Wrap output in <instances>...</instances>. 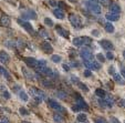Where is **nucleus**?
Returning a JSON list of instances; mask_svg holds the SVG:
<instances>
[{
    "mask_svg": "<svg viewBox=\"0 0 125 123\" xmlns=\"http://www.w3.org/2000/svg\"><path fill=\"white\" fill-rule=\"evenodd\" d=\"M95 123H107V121L102 118H99V119H95Z\"/></svg>",
    "mask_w": 125,
    "mask_h": 123,
    "instance_id": "49530a36",
    "label": "nucleus"
},
{
    "mask_svg": "<svg viewBox=\"0 0 125 123\" xmlns=\"http://www.w3.org/2000/svg\"><path fill=\"white\" fill-rule=\"evenodd\" d=\"M118 105L122 108H125V100L124 99H121L120 101H118Z\"/></svg>",
    "mask_w": 125,
    "mask_h": 123,
    "instance_id": "de8ad7c7",
    "label": "nucleus"
},
{
    "mask_svg": "<svg viewBox=\"0 0 125 123\" xmlns=\"http://www.w3.org/2000/svg\"><path fill=\"white\" fill-rule=\"evenodd\" d=\"M10 23H11V19H10L8 16H2L1 18H0V24L2 27H9Z\"/></svg>",
    "mask_w": 125,
    "mask_h": 123,
    "instance_id": "a211bd4d",
    "label": "nucleus"
},
{
    "mask_svg": "<svg viewBox=\"0 0 125 123\" xmlns=\"http://www.w3.org/2000/svg\"><path fill=\"white\" fill-rule=\"evenodd\" d=\"M57 97L59 98V99H61V100H66L68 99V93H66L65 91H63V90H59L57 92Z\"/></svg>",
    "mask_w": 125,
    "mask_h": 123,
    "instance_id": "b1692460",
    "label": "nucleus"
},
{
    "mask_svg": "<svg viewBox=\"0 0 125 123\" xmlns=\"http://www.w3.org/2000/svg\"><path fill=\"white\" fill-rule=\"evenodd\" d=\"M44 24L45 26H48V27H53V24L54 23H53V21H52L50 18H48L47 17V18H44Z\"/></svg>",
    "mask_w": 125,
    "mask_h": 123,
    "instance_id": "4c0bfd02",
    "label": "nucleus"
},
{
    "mask_svg": "<svg viewBox=\"0 0 125 123\" xmlns=\"http://www.w3.org/2000/svg\"><path fill=\"white\" fill-rule=\"evenodd\" d=\"M9 61H10V56L8 55L7 52H5V51L0 52V62L3 64H7Z\"/></svg>",
    "mask_w": 125,
    "mask_h": 123,
    "instance_id": "dca6fc26",
    "label": "nucleus"
},
{
    "mask_svg": "<svg viewBox=\"0 0 125 123\" xmlns=\"http://www.w3.org/2000/svg\"><path fill=\"white\" fill-rule=\"evenodd\" d=\"M70 79H71V82L75 83V84H78V83L80 82V81H79V78H78V77H75V76H72Z\"/></svg>",
    "mask_w": 125,
    "mask_h": 123,
    "instance_id": "79ce46f5",
    "label": "nucleus"
},
{
    "mask_svg": "<svg viewBox=\"0 0 125 123\" xmlns=\"http://www.w3.org/2000/svg\"><path fill=\"white\" fill-rule=\"evenodd\" d=\"M105 58H106V59H109V60H113V59H114V56H113V53H112V52L107 51V53H106Z\"/></svg>",
    "mask_w": 125,
    "mask_h": 123,
    "instance_id": "37998d69",
    "label": "nucleus"
},
{
    "mask_svg": "<svg viewBox=\"0 0 125 123\" xmlns=\"http://www.w3.org/2000/svg\"><path fill=\"white\" fill-rule=\"evenodd\" d=\"M80 56L83 60H87V61H93L94 59V55L89 49H82L80 51Z\"/></svg>",
    "mask_w": 125,
    "mask_h": 123,
    "instance_id": "1a4fd4ad",
    "label": "nucleus"
},
{
    "mask_svg": "<svg viewBox=\"0 0 125 123\" xmlns=\"http://www.w3.org/2000/svg\"><path fill=\"white\" fill-rule=\"evenodd\" d=\"M95 94H96L97 98H100V99H103V98H105L106 92L104 90H102V89H96V90H95Z\"/></svg>",
    "mask_w": 125,
    "mask_h": 123,
    "instance_id": "bb28decb",
    "label": "nucleus"
},
{
    "mask_svg": "<svg viewBox=\"0 0 125 123\" xmlns=\"http://www.w3.org/2000/svg\"><path fill=\"white\" fill-rule=\"evenodd\" d=\"M48 77H50V78H52V79L59 78V73L57 72V70H52V69H50L49 73H48Z\"/></svg>",
    "mask_w": 125,
    "mask_h": 123,
    "instance_id": "2f4dec72",
    "label": "nucleus"
},
{
    "mask_svg": "<svg viewBox=\"0 0 125 123\" xmlns=\"http://www.w3.org/2000/svg\"><path fill=\"white\" fill-rule=\"evenodd\" d=\"M22 123H30V122H22Z\"/></svg>",
    "mask_w": 125,
    "mask_h": 123,
    "instance_id": "680f3d73",
    "label": "nucleus"
},
{
    "mask_svg": "<svg viewBox=\"0 0 125 123\" xmlns=\"http://www.w3.org/2000/svg\"><path fill=\"white\" fill-rule=\"evenodd\" d=\"M92 36L99 37V36H100V31H99V30H92Z\"/></svg>",
    "mask_w": 125,
    "mask_h": 123,
    "instance_id": "8fccbe9b",
    "label": "nucleus"
},
{
    "mask_svg": "<svg viewBox=\"0 0 125 123\" xmlns=\"http://www.w3.org/2000/svg\"><path fill=\"white\" fill-rule=\"evenodd\" d=\"M113 78H114V80H115V82L120 83V84H123V83H124V81H123V78L121 77V74L116 73V72L113 74Z\"/></svg>",
    "mask_w": 125,
    "mask_h": 123,
    "instance_id": "c756f323",
    "label": "nucleus"
},
{
    "mask_svg": "<svg viewBox=\"0 0 125 123\" xmlns=\"http://www.w3.org/2000/svg\"><path fill=\"white\" fill-rule=\"evenodd\" d=\"M78 123H87V122H78Z\"/></svg>",
    "mask_w": 125,
    "mask_h": 123,
    "instance_id": "052dcab7",
    "label": "nucleus"
},
{
    "mask_svg": "<svg viewBox=\"0 0 125 123\" xmlns=\"http://www.w3.org/2000/svg\"><path fill=\"white\" fill-rule=\"evenodd\" d=\"M19 111H20V113H21L22 115H28V114H29L28 110H26V109H24V108H20V110H19Z\"/></svg>",
    "mask_w": 125,
    "mask_h": 123,
    "instance_id": "c03bdc74",
    "label": "nucleus"
},
{
    "mask_svg": "<svg viewBox=\"0 0 125 123\" xmlns=\"http://www.w3.org/2000/svg\"><path fill=\"white\" fill-rule=\"evenodd\" d=\"M19 98L22 100V101H24V102H27L29 100V97H28V94H27L24 91H22V90H20L19 91Z\"/></svg>",
    "mask_w": 125,
    "mask_h": 123,
    "instance_id": "7c9ffc66",
    "label": "nucleus"
},
{
    "mask_svg": "<svg viewBox=\"0 0 125 123\" xmlns=\"http://www.w3.org/2000/svg\"><path fill=\"white\" fill-rule=\"evenodd\" d=\"M49 2H50V5L53 6V7H55V6H57V2H55V1H53V0H50Z\"/></svg>",
    "mask_w": 125,
    "mask_h": 123,
    "instance_id": "6e6d98bb",
    "label": "nucleus"
},
{
    "mask_svg": "<svg viewBox=\"0 0 125 123\" xmlns=\"http://www.w3.org/2000/svg\"><path fill=\"white\" fill-rule=\"evenodd\" d=\"M69 1H71V2H73V3H75L78 0H69Z\"/></svg>",
    "mask_w": 125,
    "mask_h": 123,
    "instance_id": "13d9d810",
    "label": "nucleus"
},
{
    "mask_svg": "<svg viewBox=\"0 0 125 123\" xmlns=\"http://www.w3.org/2000/svg\"><path fill=\"white\" fill-rule=\"evenodd\" d=\"M17 22H18V23H19L20 26H21L26 31H28L29 33H33V32H34V30H33V27L31 26V23H29L27 20H23V19H21V18H19V19L17 20Z\"/></svg>",
    "mask_w": 125,
    "mask_h": 123,
    "instance_id": "6e6552de",
    "label": "nucleus"
},
{
    "mask_svg": "<svg viewBox=\"0 0 125 123\" xmlns=\"http://www.w3.org/2000/svg\"><path fill=\"white\" fill-rule=\"evenodd\" d=\"M71 67H73V68H78V67L79 66H80V64H79V63H76V62L75 61H73V62H71Z\"/></svg>",
    "mask_w": 125,
    "mask_h": 123,
    "instance_id": "603ef678",
    "label": "nucleus"
},
{
    "mask_svg": "<svg viewBox=\"0 0 125 123\" xmlns=\"http://www.w3.org/2000/svg\"><path fill=\"white\" fill-rule=\"evenodd\" d=\"M39 36L42 37V38H49V33L45 29H40L39 30Z\"/></svg>",
    "mask_w": 125,
    "mask_h": 123,
    "instance_id": "473e14b6",
    "label": "nucleus"
},
{
    "mask_svg": "<svg viewBox=\"0 0 125 123\" xmlns=\"http://www.w3.org/2000/svg\"><path fill=\"white\" fill-rule=\"evenodd\" d=\"M59 6L60 7H65V5H64L63 2H59Z\"/></svg>",
    "mask_w": 125,
    "mask_h": 123,
    "instance_id": "4d7b16f0",
    "label": "nucleus"
},
{
    "mask_svg": "<svg viewBox=\"0 0 125 123\" xmlns=\"http://www.w3.org/2000/svg\"><path fill=\"white\" fill-rule=\"evenodd\" d=\"M85 6L87 7V9L92 11L94 14H100L102 12V9H101V6L99 5L96 0H86L85 2Z\"/></svg>",
    "mask_w": 125,
    "mask_h": 123,
    "instance_id": "f03ea898",
    "label": "nucleus"
},
{
    "mask_svg": "<svg viewBox=\"0 0 125 123\" xmlns=\"http://www.w3.org/2000/svg\"><path fill=\"white\" fill-rule=\"evenodd\" d=\"M55 30H57V32L59 33V36L63 37V38L68 39L69 38V32L65 30V29H63L61 26H55Z\"/></svg>",
    "mask_w": 125,
    "mask_h": 123,
    "instance_id": "2eb2a0df",
    "label": "nucleus"
},
{
    "mask_svg": "<svg viewBox=\"0 0 125 123\" xmlns=\"http://www.w3.org/2000/svg\"><path fill=\"white\" fill-rule=\"evenodd\" d=\"M45 68H47V62H45L44 60H39V61L37 62V66H35V70H37V72H38V73H41V74H42Z\"/></svg>",
    "mask_w": 125,
    "mask_h": 123,
    "instance_id": "9d476101",
    "label": "nucleus"
},
{
    "mask_svg": "<svg viewBox=\"0 0 125 123\" xmlns=\"http://www.w3.org/2000/svg\"><path fill=\"white\" fill-rule=\"evenodd\" d=\"M123 57H124V59H125V50L123 51Z\"/></svg>",
    "mask_w": 125,
    "mask_h": 123,
    "instance_id": "bf43d9fd",
    "label": "nucleus"
},
{
    "mask_svg": "<svg viewBox=\"0 0 125 123\" xmlns=\"http://www.w3.org/2000/svg\"><path fill=\"white\" fill-rule=\"evenodd\" d=\"M75 100H76V107L79 108V110H85V111H87L89 110V105H87V103L83 100L82 97H80L79 94H75Z\"/></svg>",
    "mask_w": 125,
    "mask_h": 123,
    "instance_id": "0eeeda50",
    "label": "nucleus"
},
{
    "mask_svg": "<svg viewBox=\"0 0 125 123\" xmlns=\"http://www.w3.org/2000/svg\"><path fill=\"white\" fill-rule=\"evenodd\" d=\"M97 2L103 7H107V6L111 5V0H97Z\"/></svg>",
    "mask_w": 125,
    "mask_h": 123,
    "instance_id": "f704fd0d",
    "label": "nucleus"
},
{
    "mask_svg": "<svg viewBox=\"0 0 125 123\" xmlns=\"http://www.w3.org/2000/svg\"><path fill=\"white\" fill-rule=\"evenodd\" d=\"M1 95H2V97L5 98L6 100H9V99H10V93L8 92L7 90H3V91H1Z\"/></svg>",
    "mask_w": 125,
    "mask_h": 123,
    "instance_id": "58836bf2",
    "label": "nucleus"
},
{
    "mask_svg": "<svg viewBox=\"0 0 125 123\" xmlns=\"http://www.w3.org/2000/svg\"><path fill=\"white\" fill-rule=\"evenodd\" d=\"M22 74H23V77L27 79V80L29 81H34V76H33L32 73H31L30 71H29L28 69L26 68V67H22Z\"/></svg>",
    "mask_w": 125,
    "mask_h": 123,
    "instance_id": "f8f14e48",
    "label": "nucleus"
},
{
    "mask_svg": "<svg viewBox=\"0 0 125 123\" xmlns=\"http://www.w3.org/2000/svg\"><path fill=\"white\" fill-rule=\"evenodd\" d=\"M0 123H3V122H2V121H0Z\"/></svg>",
    "mask_w": 125,
    "mask_h": 123,
    "instance_id": "e2e57ef3",
    "label": "nucleus"
},
{
    "mask_svg": "<svg viewBox=\"0 0 125 123\" xmlns=\"http://www.w3.org/2000/svg\"><path fill=\"white\" fill-rule=\"evenodd\" d=\"M110 74H112V76H113V74L114 73H115V69H114V67L113 66H111V67H110Z\"/></svg>",
    "mask_w": 125,
    "mask_h": 123,
    "instance_id": "3c124183",
    "label": "nucleus"
},
{
    "mask_svg": "<svg viewBox=\"0 0 125 123\" xmlns=\"http://www.w3.org/2000/svg\"><path fill=\"white\" fill-rule=\"evenodd\" d=\"M61 59L62 58L60 57V56H58V55H53L51 57V60L53 62H54V63H58V62H61Z\"/></svg>",
    "mask_w": 125,
    "mask_h": 123,
    "instance_id": "c9c22d12",
    "label": "nucleus"
},
{
    "mask_svg": "<svg viewBox=\"0 0 125 123\" xmlns=\"http://www.w3.org/2000/svg\"><path fill=\"white\" fill-rule=\"evenodd\" d=\"M62 69H63L65 72H69V71H70V67H69L68 64H62Z\"/></svg>",
    "mask_w": 125,
    "mask_h": 123,
    "instance_id": "09e8293b",
    "label": "nucleus"
},
{
    "mask_svg": "<svg viewBox=\"0 0 125 123\" xmlns=\"http://www.w3.org/2000/svg\"><path fill=\"white\" fill-rule=\"evenodd\" d=\"M96 57H97V60H99L100 62H102V63H103V62H105V57H104L102 53H99Z\"/></svg>",
    "mask_w": 125,
    "mask_h": 123,
    "instance_id": "a19ab883",
    "label": "nucleus"
},
{
    "mask_svg": "<svg viewBox=\"0 0 125 123\" xmlns=\"http://www.w3.org/2000/svg\"><path fill=\"white\" fill-rule=\"evenodd\" d=\"M100 45H101V47L103 49L107 50V51H111V50L114 49V45L110 40H101L100 41Z\"/></svg>",
    "mask_w": 125,
    "mask_h": 123,
    "instance_id": "9b49d317",
    "label": "nucleus"
},
{
    "mask_svg": "<svg viewBox=\"0 0 125 123\" xmlns=\"http://www.w3.org/2000/svg\"><path fill=\"white\" fill-rule=\"evenodd\" d=\"M53 121H54L55 123H63V121H64L63 115H61L60 113H55L54 115H53Z\"/></svg>",
    "mask_w": 125,
    "mask_h": 123,
    "instance_id": "393cba45",
    "label": "nucleus"
},
{
    "mask_svg": "<svg viewBox=\"0 0 125 123\" xmlns=\"http://www.w3.org/2000/svg\"><path fill=\"white\" fill-rule=\"evenodd\" d=\"M5 45L9 49H14L18 48V40H12V39H8L5 41Z\"/></svg>",
    "mask_w": 125,
    "mask_h": 123,
    "instance_id": "4468645a",
    "label": "nucleus"
},
{
    "mask_svg": "<svg viewBox=\"0 0 125 123\" xmlns=\"http://www.w3.org/2000/svg\"><path fill=\"white\" fill-rule=\"evenodd\" d=\"M92 63H93V70H100L101 69V64L97 61H92Z\"/></svg>",
    "mask_w": 125,
    "mask_h": 123,
    "instance_id": "ea45409f",
    "label": "nucleus"
},
{
    "mask_svg": "<svg viewBox=\"0 0 125 123\" xmlns=\"http://www.w3.org/2000/svg\"><path fill=\"white\" fill-rule=\"evenodd\" d=\"M83 64H84L85 67H86L89 70H91L92 71L93 70V63H92V61H87V60H83Z\"/></svg>",
    "mask_w": 125,
    "mask_h": 123,
    "instance_id": "72a5a7b5",
    "label": "nucleus"
},
{
    "mask_svg": "<svg viewBox=\"0 0 125 123\" xmlns=\"http://www.w3.org/2000/svg\"><path fill=\"white\" fill-rule=\"evenodd\" d=\"M78 85L81 88V90H82L83 92H89V88H87L86 85L84 84V83H82V82H79V83H78Z\"/></svg>",
    "mask_w": 125,
    "mask_h": 123,
    "instance_id": "e433bc0d",
    "label": "nucleus"
},
{
    "mask_svg": "<svg viewBox=\"0 0 125 123\" xmlns=\"http://www.w3.org/2000/svg\"><path fill=\"white\" fill-rule=\"evenodd\" d=\"M111 122H112V123H120L117 119H115L114 116H112V118H111Z\"/></svg>",
    "mask_w": 125,
    "mask_h": 123,
    "instance_id": "5fc2aeb1",
    "label": "nucleus"
},
{
    "mask_svg": "<svg viewBox=\"0 0 125 123\" xmlns=\"http://www.w3.org/2000/svg\"><path fill=\"white\" fill-rule=\"evenodd\" d=\"M92 42V40H91L89 37H79V38H74L73 41H72V43H73V45H75V47H83V45H90V43Z\"/></svg>",
    "mask_w": 125,
    "mask_h": 123,
    "instance_id": "20e7f679",
    "label": "nucleus"
},
{
    "mask_svg": "<svg viewBox=\"0 0 125 123\" xmlns=\"http://www.w3.org/2000/svg\"><path fill=\"white\" fill-rule=\"evenodd\" d=\"M41 49L45 52V53H52L53 52V48L49 42H42L41 43Z\"/></svg>",
    "mask_w": 125,
    "mask_h": 123,
    "instance_id": "f3484780",
    "label": "nucleus"
},
{
    "mask_svg": "<svg viewBox=\"0 0 125 123\" xmlns=\"http://www.w3.org/2000/svg\"><path fill=\"white\" fill-rule=\"evenodd\" d=\"M0 74H1V76H3L5 78H7V79H10V77H11L9 72H8L7 70H6L3 67H1V66H0Z\"/></svg>",
    "mask_w": 125,
    "mask_h": 123,
    "instance_id": "c85d7f7f",
    "label": "nucleus"
},
{
    "mask_svg": "<svg viewBox=\"0 0 125 123\" xmlns=\"http://www.w3.org/2000/svg\"><path fill=\"white\" fill-rule=\"evenodd\" d=\"M24 62L28 64V67H31V68H35L37 66V60L34 58H31V57H28V58H24Z\"/></svg>",
    "mask_w": 125,
    "mask_h": 123,
    "instance_id": "412c9836",
    "label": "nucleus"
},
{
    "mask_svg": "<svg viewBox=\"0 0 125 123\" xmlns=\"http://www.w3.org/2000/svg\"><path fill=\"white\" fill-rule=\"evenodd\" d=\"M53 14L57 17L58 19H64V17H65L64 11L62 9H60V8H54L53 9Z\"/></svg>",
    "mask_w": 125,
    "mask_h": 123,
    "instance_id": "6ab92c4d",
    "label": "nucleus"
},
{
    "mask_svg": "<svg viewBox=\"0 0 125 123\" xmlns=\"http://www.w3.org/2000/svg\"><path fill=\"white\" fill-rule=\"evenodd\" d=\"M109 7H110V11H111V13L120 14V12H121V7H120V5H118V3L113 2V3H111Z\"/></svg>",
    "mask_w": 125,
    "mask_h": 123,
    "instance_id": "ddd939ff",
    "label": "nucleus"
},
{
    "mask_svg": "<svg viewBox=\"0 0 125 123\" xmlns=\"http://www.w3.org/2000/svg\"><path fill=\"white\" fill-rule=\"evenodd\" d=\"M21 19L23 20H31V19H37V13L34 10L27 9L21 13Z\"/></svg>",
    "mask_w": 125,
    "mask_h": 123,
    "instance_id": "423d86ee",
    "label": "nucleus"
},
{
    "mask_svg": "<svg viewBox=\"0 0 125 123\" xmlns=\"http://www.w3.org/2000/svg\"><path fill=\"white\" fill-rule=\"evenodd\" d=\"M30 93L33 95L35 102H38V103H41L42 101H45V100H47L45 93L43 92L42 90H40V89H37V88L32 87V88H30Z\"/></svg>",
    "mask_w": 125,
    "mask_h": 123,
    "instance_id": "f257e3e1",
    "label": "nucleus"
},
{
    "mask_svg": "<svg viewBox=\"0 0 125 123\" xmlns=\"http://www.w3.org/2000/svg\"><path fill=\"white\" fill-rule=\"evenodd\" d=\"M86 120H87V116H86V114H84V113H80L76 116V121H78V122H86Z\"/></svg>",
    "mask_w": 125,
    "mask_h": 123,
    "instance_id": "cd10ccee",
    "label": "nucleus"
},
{
    "mask_svg": "<svg viewBox=\"0 0 125 123\" xmlns=\"http://www.w3.org/2000/svg\"><path fill=\"white\" fill-rule=\"evenodd\" d=\"M48 103H49V107L51 109H53L54 111L59 112V113H64L65 112V109L62 107L61 104H59L54 99H49L48 100Z\"/></svg>",
    "mask_w": 125,
    "mask_h": 123,
    "instance_id": "39448f33",
    "label": "nucleus"
},
{
    "mask_svg": "<svg viewBox=\"0 0 125 123\" xmlns=\"http://www.w3.org/2000/svg\"><path fill=\"white\" fill-rule=\"evenodd\" d=\"M105 18L109 20V21H117V20L120 19V14H115V13L109 12V13H106Z\"/></svg>",
    "mask_w": 125,
    "mask_h": 123,
    "instance_id": "4be33fe9",
    "label": "nucleus"
},
{
    "mask_svg": "<svg viewBox=\"0 0 125 123\" xmlns=\"http://www.w3.org/2000/svg\"><path fill=\"white\" fill-rule=\"evenodd\" d=\"M41 83H42V85L43 87H45V88H53L54 87V83L52 82V80H42L41 81Z\"/></svg>",
    "mask_w": 125,
    "mask_h": 123,
    "instance_id": "a878e982",
    "label": "nucleus"
},
{
    "mask_svg": "<svg viewBox=\"0 0 125 123\" xmlns=\"http://www.w3.org/2000/svg\"><path fill=\"white\" fill-rule=\"evenodd\" d=\"M103 100H104V102H105V104H106V107L107 108H112L114 105V99L111 97V95H105V98H103Z\"/></svg>",
    "mask_w": 125,
    "mask_h": 123,
    "instance_id": "aec40b11",
    "label": "nucleus"
},
{
    "mask_svg": "<svg viewBox=\"0 0 125 123\" xmlns=\"http://www.w3.org/2000/svg\"><path fill=\"white\" fill-rule=\"evenodd\" d=\"M104 29H105L106 32H109V33L114 32V26L111 23V22H106V23L104 24Z\"/></svg>",
    "mask_w": 125,
    "mask_h": 123,
    "instance_id": "5701e85b",
    "label": "nucleus"
},
{
    "mask_svg": "<svg viewBox=\"0 0 125 123\" xmlns=\"http://www.w3.org/2000/svg\"><path fill=\"white\" fill-rule=\"evenodd\" d=\"M121 73H122L123 78L125 79V67H122V69H121Z\"/></svg>",
    "mask_w": 125,
    "mask_h": 123,
    "instance_id": "864d4df0",
    "label": "nucleus"
},
{
    "mask_svg": "<svg viewBox=\"0 0 125 123\" xmlns=\"http://www.w3.org/2000/svg\"><path fill=\"white\" fill-rule=\"evenodd\" d=\"M69 21L72 26L74 27L75 29H82L83 28V24L82 21H81V18L75 13H70L69 14Z\"/></svg>",
    "mask_w": 125,
    "mask_h": 123,
    "instance_id": "7ed1b4c3",
    "label": "nucleus"
},
{
    "mask_svg": "<svg viewBox=\"0 0 125 123\" xmlns=\"http://www.w3.org/2000/svg\"><path fill=\"white\" fill-rule=\"evenodd\" d=\"M92 76V72H91V70H89V69H86L84 71V77H86V78H89V77Z\"/></svg>",
    "mask_w": 125,
    "mask_h": 123,
    "instance_id": "a18cd8bd",
    "label": "nucleus"
}]
</instances>
